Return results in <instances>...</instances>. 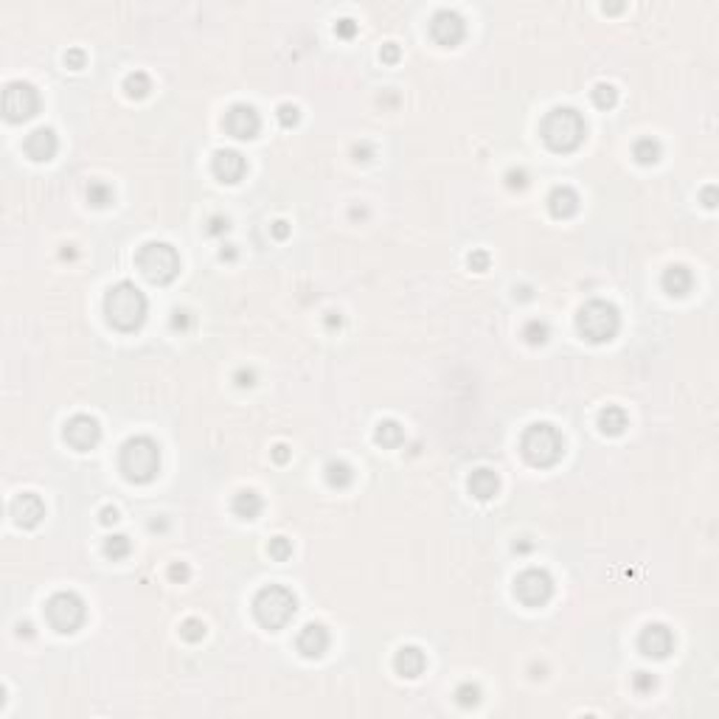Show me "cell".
I'll use <instances>...</instances> for the list:
<instances>
[{
  "label": "cell",
  "mask_w": 719,
  "mask_h": 719,
  "mask_svg": "<svg viewBox=\"0 0 719 719\" xmlns=\"http://www.w3.org/2000/svg\"><path fill=\"white\" fill-rule=\"evenodd\" d=\"M146 295L132 281H118L104 295V315L107 323L118 331H135L146 320Z\"/></svg>",
  "instance_id": "1"
},
{
  "label": "cell",
  "mask_w": 719,
  "mask_h": 719,
  "mask_svg": "<svg viewBox=\"0 0 719 719\" xmlns=\"http://www.w3.org/2000/svg\"><path fill=\"white\" fill-rule=\"evenodd\" d=\"M587 124L576 107H553L539 124V138L550 152H573L581 146Z\"/></svg>",
  "instance_id": "2"
},
{
  "label": "cell",
  "mask_w": 719,
  "mask_h": 719,
  "mask_svg": "<svg viewBox=\"0 0 719 719\" xmlns=\"http://www.w3.org/2000/svg\"><path fill=\"white\" fill-rule=\"evenodd\" d=\"M118 466L129 483H149L160 472V447L149 435H135L121 447Z\"/></svg>",
  "instance_id": "3"
},
{
  "label": "cell",
  "mask_w": 719,
  "mask_h": 719,
  "mask_svg": "<svg viewBox=\"0 0 719 719\" xmlns=\"http://www.w3.org/2000/svg\"><path fill=\"white\" fill-rule=\"evenodd\" d=\"M520 449L531 466H553L565 455V438L553 424L534 421L531 427H525L520 438Z\"/></svg>",
  "instance_id": "4"
},
{
  "label": "cell",
  "mask_w": 719,
  "mask_h": 719,
  "mask_svg": "<svg viewBox=\"0 0 719 719\" xmlns=\"http://www.w3.org/2000/svg\"><path fill=\"white\" fill-rule=\"evenodd\" d=\"M295 609H298V598H295V593H292L289 587H284V584H267V587H261V590L256 593V598H253V615H256V621H258L264 629H270V632L281 629V626L295 615Z\"/></svg>",
  "instance_id": "5"
},
{
  "label": "cell",
  "mask_w": 719,
  "mask_h": 719,
  "mask_svg": "<svg viewBox=\"0 0 719 719\" xmlns=\"http://www.w3.org/2000/svg\"><path fill=\"white\" fill-rule=\"evenodd\" d=\"M621 326V315H618V306L609 303V301H601V298H593L587 301L579 315H576V329L584 340L590 343H607L615 337Z\"/></svg>",
  "instance_id": "6"
},
{
  "label": "cell",
  "mask_w": 719,
  "mask_h": 719,
  "mask_svg": "<svg viewBox=\"0 0 719 719\" xmlns=\"http://www.w3.org/2000/svg\"><path fill=\"white\" fill-rule=\"evenodd\" d=\"M138 270L152 284H169L180 272V256L169 242H146L135 256Z\"/></svg>",
  "instance_id": "7"
},
{
  "label": "cell",
  "mask_w": 719,
  "mask_h": 719,
  "mask_svg": "<svg viewBox=\"0 0 719 719\" xmlns=\"http://www.w3.org/2000/svg\"><path fill=\"white\" fill-rule=\"evenodd\" d=\"M45 618H48V624L59 635H73L81 626V621H84V601H81V595H76L70 590L53 593L45 601Z\"/></svg>",
  "instance_id": "8"
},
{
  "label": "cell",
  "mask_w": 719,
  "mask_h": 719,
  "mask_svg": "<svg viewBox=\"0 0 719 719\" xmlns=\"http://www.w3.org/2000/svg\"><path fill=\"white\" fill-rule=\"evenodd\" d=\"M39 110V93L31 81L14 79L3 87V115L8 121H28L31 115H37Z\"/></svg>",
  "instance_id": "9"
},
{
  "label": "cell",
  "mask_w": 719,
  "mask_h": 719,
  "mask_svg": "<svg viewBox=\"0 0 719 719\" xmlns=\"http://www.w3.org/2000/svg\"><path fill=\"white\" fill-rule=\"evenodd\" d=\"M514 595L525 607H542L553 595V579L542 567H525L514 579Z\"/></svg>",
  "instance_id": "10"
},
{
  "label": "cell",
  "mask_w": 719,
  "mask_h": 719,
  "mask_svg": "<svg viewBox=\"0 0 719 719\" xmlns=\"http://www.w3.org/2000/svg\"><path fill=\"white\" fill-rule=\"evenodd\" d=\"M261 129V118L256 112V107L239 101V104H230V110L225 112V132L236 140H250L256 138Z\"/></svg>",
  "instance_id": "11"
},
{
  "label": "cell",
  "mask_w": 719,
  "mask_h": 719,
  "mask_svg": "<svg viewBox=\"0 0 719 719\" xmlns=\"http://www.w3.org/2000/svg\"><path fill=\"white\" fill-rule=\"evenodd\" d=\"M62 435H65V441H67L73 449L87 452V449H93V447L98 444V438H101V427H98V421H95L93 416L76 413V416H70V418L65 421Z\"/></svg>",
  "instance_id": "12"
},
{
  "label": "cell",
  "mask_w": 719,
  "mask_h": 719,
  "mask_svg": "<svg viewBox=\"0 0 719 719\" xmlns=\"http://www.w3.org/2000/svg\"><path fill=\"white\" fill-rule=\"evenodd\" d=\"M638 649H640L643 657L663 660V657H668L671 649H674V635H671V629H668L666 624L652 621V624H646V626L640 629V635H638Z\"/></svg>",
  "instance_id": "13"
},
{
  "label": "cell",
  "mask_w": 719,
  "mask_h": 719,
  "mask_svg": "<svg viewBox=\"0 0 719 719\" xmlns=\"http://www.w3.org/2000/svg\"><path fill=\"white\" fill-rule=\"evenodd\" d=\"M430 34H433V39H435L438 45L455 48V45L463 39V34H466V22H463V17H461L458 11H452V8H438V11L433 14V20H430Z\"/></svg>",
  "instance_id": "14"
},
{
  "label": "cell",
  "mask_w": 719,
  "mask_h": 719,
  "mask_svg": "<svg viewBox=\"0 0 719 719\" xmlns=\"http://www.w3.org/2000/svg\"><path fill=\"white\" fill-rule=\"evenodd\" d=\"M211 169L216 174V180L222 183H239L247 171V160L242 152L236 149H216L213 152V160H211Z\"/></svg>",
  "instance_id": "15"
},
{
  "label": "cell",
  "mask_w": 719,
  "mask_h": 719,
  "mask_svg": "<svg viewBox=\"0 0 719 719\" xmlns=\"http://www.w3.org/2000/svg\"><path fill=\"white\" fill-rule=\"evenodd\" d=\"M8 511H11V517H14V522H17L20 528H34V525H39V520L45 517V503L39 500V494L22 492V494H17V497L11 500Z\"/></svg>",
  "instance_id": "16"
},
{
  "label": "cell",
  "mask_w": 719,
  "mask_h": 719,
  "mask_svg": "<svg viewBox=\"0 0 719 719\" xmlns=\"http://www.w3.org/2000/svg\"><path fill=\"white\" fill-rule=\"evenodd\" d=\"M56 146H59V140H56L51 126H37V129H31L25 135V154L31 160H37V163L51 160L56 154Z\"/></svg>",
  "instance_id": "17"
},
{
  "label": "cell",
  "mask_w": 719,
  "mask_h": 719,
  "mask_svg": "<svg viewBox=\"0 0 719 719\" xmlns=\"http://www.w3.org/2000/svg\"><path fill=\"white\" fill-rule=\"evenodd\" d=\"M295 646H298V652H301L303 657L315 660V657H320V654L329 649V629H326L323 624L312 621V624H306V626L298 632Z\"/></svg>",
  "instance_id": "18"
},
{
  "label": "cell",
  "mask_w": 719,
  "mask_h": 719,
  "mask_svg": "<svg viewBox=\"0 0 719 719\" xmlns=\"http://www.w3.org/2000/svg\"><path fill=\"white\" fill-rule=\"evenodd\" d=\"M424 666H427V657H424V652L418 649V646H402L396 654H393V668H396V674L399 677H407V680H413V677H418L421 671H424Z\"/></svg>",
  "instance_id": "19"
},
{
  "label": "cell",
  "mask_w": 719,
  "mask_h": 719,
  "mask_svg": "<svg viewBox=\"0 0 719 719\" xmlns=\"http://www.w3.org/2000/svg\"><path fill=\"white\" fill-rule=\"evenodd\" d=\"M660 286H663L668 295L680 298V295H688V292H691L694 275H691V270H688L685 264H668V267L663 270V275H660Z\"/></svg>",
  "instance_id": "20"
},
{
  "label": "cell",
  "mask_w": 719,
  "mask_h": 719,
  "mask_svg": "<svg viewBox=\"0 0 719 719\" xmlns=\"http://www.w3.org/2000/svg\"><path fill=\"white\" fill-rule=\"evenodd\" d=\"M548 211H550V216H556V219L573 216V213L579 211V194H576L570 185H556V188H550V194H548Z\"/></svg>",
  "instance_id": "21"
},
{
  "label": "cell",
  "mask_w": 719,
  "mask_h": 719,
  "mask_svg": "<svg viewBox=\"0 0 719 719\" xmlns=\"http://www.w3.org/2000/svg\"><path fill=\"white\" fill-rule=\"evenodd\" d=\"M469 494L472 497H477V500H492L494 494H497V489H500V477H497V472L494 469H475L472 475H469Z\"/></svg>",
  "instance_id": "22"
},
{
  "label": "cell",
  "mask_w": 719,
  "mask_h": 719,
  "mask_svg": "<svg viewBox=\"0 0 719 719\" xmlns=\"http://www.w3.org/2000/svg\"><path fill=\"white\" fill-rule=\"evenodd\" d=\"M230 508H233V514H236L239 520H256V517L261 514V508H264V500H261V494H258V492H253V489H242V492H236V494H233Z\"/></svg>",
  "instance_id": "23"
},
{
  "label": "cell",
  "mask_w": 719,
  "mask_h": 719,
  "mask_svg": "<svg viewBox=\"0 0 719 719\" xmlns=\"http://www.w3.org/2000/svg\"><path fill=\"white\" fill-rule=\"evenodd\" d=\"M626 424H629V416H626V410L618 407V404H607V407L598 413V430H601L604 435H621V433L626 430Z\"/></svg>",
  "instance_id": "24"
},
{
  "label": "cell",
  "mask_w": 719,
  "mask_h": 719,
  "mask_svg": "<svg viewBox=\"0 0 719 719\" xmlns=\"http://www.w3.org/2000/svg\"><path fill=\"white\" fill-rule=\"evenodd\" d=\"M374 441L379 447H385V449H393V447H399L404 441V430H402V424L396 418H382L376 424V430H374Z\"/></svg>",
  "instance_id": "25"
},
{
  "label": "cell",
  "mask_w": 719,
  "mask_h": 719,
  "mask_svg": "<svg viewBox=\"0 0 719 719\" xmlns=\"http://www.w3.org/2000/svg\"><path fill=\"white\" fill-rule=\"evenodd\" d=\"M632 157L640 166H654L660 160V143L654 138H638L635 146H632Z\"/></svg>",
  "instance_id": "26"
},
{
  "label": "cell",
  "mask_w": 719,
  "mask_h": 719,
  "mask_svg": "<svg viewBox=\"0 0 719 719\" xmlns=\"http://www.w3.org/2000/svg\"><path fill=\"white\" fill-rule=\"evenodd\" d=\"M326 480H329V486H334V489H345L351 480H354V469L345 463V461H329L326 463Z\"/></svg>",
  "instance_id": "27"
},
{
  "label": "cell",
  "mask_w": 719,
  "mask_h": 719,
  "mask_svg": "<svg viewBox=\"0 0 719 719\" xmlns=\"http://www.w3.org/2000/svg\"><path fill=\"white\" fill-rule=\"evenodd\" d=\"M124 90L129 98H146L149 90H152V79L143 73V70H132L126 79H124Z\"/></svg>",
  "instance_id": "28"
},
{
  "label": "cell",
  "mask_w": 719,
  "mask_h": 719,
  "mask_svg": "<svg viewBox=\"0 0 719 719\" xmlns=\"http://www.w3.org/2000/svg\"><path fill=\"white\" fill-rule=\"evenodd\" d=\"M590 98H593V104H595L598 110H612V107L618 104V90H615V84H609V81H598V84L590 90Z\"/></svg>",
  "instance_id": "29"
},
{
  "label": "cell",
  "mask_w": 719,
  "mask_h": 719,
  "mask_svg": "<svg viewBox=\"0 0 719 719\" xmlns=\"http://www.w3.org/2000/svg\"><path fill=\"white\" fill-rule=\"evenodd\" d=\"M112 199H115L112 185H107V183H101V180H93V183L87 185V202H90L93 208H107V205H112Z\"/></svg>",
  "instance_id": "30"
},
{
  "label": "cell",
  "mask_w": 719,
  "mask_h": 719,
  "mask_svg": "<svg viewBox=\"0 0 719 719\" xmlns=\"http://www.w3.org/2000/svg\"><path fill=\"white\" fill-rule=\"evenodd\" d=\"M522 337H525L528 345H545L548 337H550V326H548L545 320L534 317V320H528V323L522 326Z\"/></svg>",
  "instance_id": "31"
},
{
  "label": "cell",
  "mask_w": 719,
  "mask_h": 719,
  "mask_svg": "<svg viewBox=\"0 0 719 719\" xmlns=\"http://www.w3.org/2000/svg\"><path fill=\"white\" fill-rule=\"evenodd\" d=\"M129 550H132V542H129L126 534H112V536L104 539V553L110 559H126Z\"/></svg>",
  "instance_id": "32"
},
{
  "label": "cell",
  "mask_w": 719,
  "mask_h": 719,
  "mask_svg": "<svg viewBox=\"0 0 719 719\" xmlns=\"http://www.w3.org/2000/svg\"><path fill=\"white\" fill-rule=\"evenodd\" d=\"M455 702L461 708H475L480 702V685L477 682H461L455 688Z\"/></svg>",
  "instance_id": "33"
},
{
  "label": "cell",
  "mask_w": 719,
  "mask_h": 719,
  "mask_svg": "<svg viewBox=\"0 0 719 719\" xmlns=\"http://www.w3.org/2000/svg\"><path fill=\"white\" fill-rule=\"evenodd\" d=\"M205 624L199 621V618H185L183 624H180V638L183 640H188V643H197V640H202L205 638Z\"/></svg>",
  "instance_id": "34"
},
{
  "label": "cell",
  "mask_w": 719,
  "mask_h": 719,
  "mask_svg": "<svg viewBox=\"0 0 719 719\" xmlns=\"http://www.w3.org/2000/svg\"><path fill=\"white\" fill-rule=\"evenodd\" d=\"M267 550H270V556H272L275 562H286V559L292 556V542H289L286 536H272L270 545H267Z\"/></svg>",
  "instance_id": "35"
},
{
  "label": "cell",
  "mask_w": 719,
  "mask_h": 719,
  "mask_svg": "<svg viewBox=\"0 0 719 719\" xmlns=\"http://www.w3.org/2000/svg\"><path fill=\"white\" fill-rule=\"evenodd\" d=\"M275 115H278V124H281V126H295V124L301 121V110H298V104H292V101L278 104Z\"/></svg>",
  "instance_id": "36"
},
{
  "label": "cell",
  "mask_w": 719,
  "mask_h": 719,
  "mask_svg": "<svg viewBox=\"0 0 719 719\" xmlns=\"http://www.w3.org/2000/svg\"><path fill=\"white\" fill-rule=\"evenodd\" d=\"M506 185H508L511 191H522V188L528 185V171H525L522 166L508 169V171H506Z\"/></svg>",
  "instance_id": "37"
},
{
  "label": "cell",
  "mask_w": 719,
  "mask_h": 719,
  "mask_svg": "<svg viewBox=\"0 0 719 719\" xmlns=\"http://www.w3.org/2000/svg\"><path fill=\"white\" fill-rule=\"evenodd\" d=\"M654 685H657V677L649 674V671H638V674L632 677V688H635L638 694H652Z\"/></svg>",
  "instance_id": "38"
},
{
  "label": "cell",
  "mask_w": 719,
  "mask_h": 719,
  "mask_svg": "<svg viewBox=\"0 0 719 719\" xmlns=\"http://www.w3.org/2000/svg\"><path fill=\"white\" fill-rule=\"evenodd\" d=\"M227 230H230V219L222 216V213H213V216L208 219V225H205V233H208V236H222V233H227Z\"/></svg>",
  "instance_id": "39"
},
{
  "label": "cell",
  "mask_w": 719,
  "mask_h": 719,
  "mask_svg": "<svg viewBox=\"0 0 719 719\" xmlns=\"http://www.w3.org/2000/svg\"><path fill=\"white\" fill-rule=\"evenodd\" d=\"M191 323H194V317H191L188 309H174V312H171V329H174V331H188Z\"/></svg>",
  "instance_id": "40"
},
{
  "label": "cell",
  "mask_w": 719,
  "mask_h": 719,
  "mask_svg": "<svg viewBox=\"0 0 719 719\" xmlns=\"http://www.w3.org/2000/svg\"><path fill=\"white\" fill-rule=\"evenodd\" d=\"M334 34L343 37V39H351V37L357 34V20H354V17H340V20L334 22Z\"/></svg>",
  "instance_id": "41"
},
{
  "label": "cell",
  "mask_w": 719,
  "mask_h": 719,
  "mask_svg": "<svg viewBox=\"0 0 719 719\" xmlns=\"http://www.w3.org/2000/svg\"><path fill=\"white\" fill-rule=\"evenodd\" d=\"M489 253L486 250H472L469 253V270H475V272H483V270H489Z\"/></svg>",
  "instance_id": "42"
},
{
  "label": "cell",
  "mask_w": 719,
  "mask_h": 719,
  "mask_svg": "<svg viewBox=\"0 0 719 719\" xmlns=\"http://www.w3.org/2000/svg\"><path fill=\"white\" fill-rule=\"evenodd\" d=\"M188 576H191V570H188L185 562H171V565H169V579H171V581L183 584V581H188Z\"/></svg>",
  "instance_id": "43"
},
{
  "label": "cell",
  "mask_w": 719,
  "mask_h": 719,
  "mask_svg": "<svg viewBox=\"0 0 719 719\" xmlns=\"http://www.w3.org/2000/svg\"><path fill=\"white\" fill-rule=\"evenodd\" d=\"M84 62H87V53H84L81 48H70V51L65 53V65H67V67H73V70L84 67Z\"/></svg>",
  "instance_id": "44"
},
{
  "label": "cell",
  "mask_w": 719,
  "mask_h": 719,
  "mask_svg": "<svg viewBox=\"0 0 719 719\" xmlns=\"http://www.w3.org/2000/svg\"><path fill=\"white\" fill-rule=\"evenodd\" d=\"M233 382H236L239 388H253V385H256V371H253V368H236Z\"/></svg>",
  "instance_id": "45"
},
{
  "label": "cell",
  "mask_w": 719,
  "mask_h": 719,
  "mask_svg": "<svg viewBox=\"0 0 719 719\" xmlns=\"http://www.w3.org/2000/svg\"><path fill=\"white\" fill-rule=\"evenodd\" d=\"M351 154H354V160H362V163H365V160L374 157V146L365 143V140H362V143H354V146H351Z\"/></svg>",
  "instance_id": "46"
},
{
  "label": "cell",
  "mask_w": 719,
  "mask_h": 719,
  "mask_svg": "<svg viewBox=\"0 0 719 719\" xmlns=\"http://www.w3.org/2000/svg\"><path fill=\"white\" fill-rule=\"evenodd\" d=\"M379 56H382V62H390V65H393V62L399 59V45H396V42H385L382 51H379Z\"/></svg>",
  "instance_id": "47"
},
{
  "label": "cell",
  "mask_w": 719,
  "mask_h": 719,
  "mask_svg": "<svg viewBox=\"0 0 719 719\" xmlns=\"http://www.w3.org/2000/svg\"><path fill=\"white\" fill-rule=\"evenodd\" d=\"M98 520H101L104 525H115V522H118V508H115V506H104L101 514H98Z\"/></svg>",
  "instance_id": "48"
},
{
  "label": "cell",
  "mask_w": 719,
  "mask_h": 719,
  "mask_svg": "<svg viewBox=\"0 0 719 719\" xmlns=\"http://www.w3.org/2000/svg\"><path fill=\"white\" fill-rule=\"evenodd\" d=\"M702 205L705 208H716V185H705L702 188Z\"/></svg>",
  "instance_id": "49"
},
{
  "label": "cell",
  "mask_w": 719,
  "mask_h": 719,
  "mask_svg": "<svg viewBox=\"0 0 719 719\" xmlns=\"http://www.w3.org/2000/svg\"><path fill=\"white\" fill-rule=\"evenodd\" d=\"M272 236L275 239H286L289 236V222L286 219H275L272 222Z\"/></svg>",
  "instance_id": "50"
},
{
  "label": "cell",
  "mask_w": 719,
  "mask_h": 719,
  "mask_svg": "<svg viewBox=\"0 0 719 719\" xmlns=\"http://www.w3.org/2000/svg\"><path fill=\"white\" fill-rule=\"evenodd\" d=\"M272 461L275 463H286L289 461V447L286 444H275L272 447Z\"/></svg>",
  "instance_id": "51"
},
{
  "label": "cell",
  "mask_w": 719,
  "mask_h": 719,
  "mask_svg": "<svg viewBox=\"0 0 719 719\" xmlns=\"http://www.w3.org/2000/svg\"><path fill=\"white\" fill-rule=\"evenodd\" d=\"M531 286L528 284H520V286H514V298H520V301H531Z\"/></svg>",
  "instance_id": "52"
},
{
  "label": "cell",
  "mask_w": 719,
  "mask_h": 719,
  "mask_svg": "<svg viewBox=\"0 0 719 719\" xmlns=\"http://www.w3.org/2000/svg\"><path fill=\"white\" fill-rule=\"evenodd\" d=\"M340 326H343L340 312H329V315H326V329H340Z\"/></svg>",
  "instance_id": "53"
},
{
  "label": "cell",
  "mask_w": 719,
  "mask_h": 719,
  "mask_svg": "<svg viewBox=\"0 0 719 719\" xmlns=\"http://www.w3.org/2000/svg\"><path fill=\"white\" fill-rule=\"evenodd\" d=\"M219 258H222V261H233V258H236V244H225V247L219 250Z\"/></svg>",
  "instance_id": "54"
},
{
  "label": "cell",
  "mask_w": 719,
  "mask_h": 719,
  "mask_svg": "<svg viewBox=\"0 0 719 719\" xmlns=\"http://www.w3.org/2000/svg\"><path fill=\"white\" fill-rule=\"evenodd\" d=\"M17 635H20V638H31V635H34V626H31V621H22V624H17Z\"/></svg>",
  "instance_id": "55"
},
{
  "label": "cell",
  "mask_w": 719,
  "mask_h": 719,
  "mask_svg": "<svg viewBox=\"0 0 719 719\" xmlns=\"http://www.w3.org/2000/svg\"><path fill=\"white\" fill-rule=\"evenodd\" d=\"M514 550H517V553H525V550H531V542H528V539H522V542H514Z\"/></svg>",
  "instance_id": "56"
},
{
  "label": "cell",
  "mask_w": 719,
  "mask_h": 719,
  "mask_svg": "<svg viewBox=\"0 0 719 719\" xmlns=\"http://www.w3.org/2000/svg\"><path fill=\"white\" fill-rule=\"evenodd\" d=\"M149 528H152V531H166V520H152Z\"/></svg>",
  "instance_id": "57"
},
{
  "label": "cell",
  "mask_w": 719,
  "mask_h": 719,
  "mask_svg": "<svg viewBox=\"0 0 719 719\" xmlns=\"http://www.w3.org/2000/svg\"><path fill=\"white\" fill-rule=\"evenodd\" d=\"M601 8H604V11H621V8H624V3H604Z\"/></svg>",
  "instance_id": "58"
},
{
  "label": "cell",
  "mask_w": 719,
  "mask_h": 719,
  "mask_svg": "<svg viewBox=\"0 0 719 719\" xmlns=\"http://www.w3.org/2000/svg\"><path fill=\"white\" fill-rule=\"evenodd\" d=\"M73 256H76V250H73V247H70V244H67V247H65V250H62V258H73Z\"/></svg>",
  "instance_id": "59"
},
{
  "label": "cell",
  "mask_w": 719,
  "mask_h": 719,
  "mask_svg": "<svg viewBox=\"0 0 719 719\" xmlns=\"http://www.w3.org/2000/svg\"><path fill=\"white\" fill-rule=\"evenodd\" d=\"M351 216L357 219V216H365V208H351Z\"/></svg>",
  "instance_id": "60"
}]
</instances>
